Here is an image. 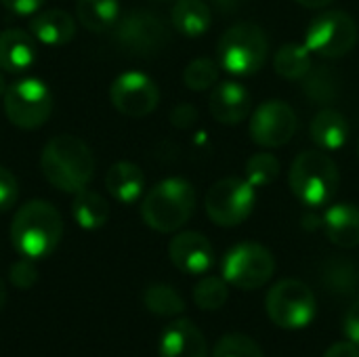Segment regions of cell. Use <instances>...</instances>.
I'll list each match as a JSON object with an SVG mask.
<instances>
[{
	"instance_id": "cell-12",
	"label": "cell",
	"mask_w": 359,
	"mask_h": 357,
	"mask_svg": "<svg viewBox=\"0 0 359 357\" xmlns=\"http://www.w3.org/2000/svg\"><path fill=\"white\" fill-rule=\"evenodd\" d=\"M248 130L257 145L265 149L282 147L297 133V114L286 101L269 99L250 114Z\"/></svg>"
},
{
	"instance_id": "cell-1",
	"label": "cell",
	"mask_w": 359,
	"mask_h": 357,
	"mask_svg": "<svg viewBox=\"0 0 359 357\" xmlns=\"http://www.w3.org/2000/svg\"><path fill=\"white\" fill-rule=\"evenodd\" d=\"M40 170L55 189L78 194L93 181L95 156L80 137L57 135L40 154Z\"/></svg>"
},
{
	"instance_id": "cell-23",
	"label": "cell",
	"mask_w": 359,
	"mask_h": 357,
	"mask_svg": "<svg viewBox=\"0 0 359 357\" xmlns=\"http://www.w3.org/2000/svg\"><path fill=\"white\" fill-rule=\"evenodd\" d=\"M72 217H74L78 227H82L86 231H97L109 219V204L101 194L86 187V189L74 194Z\"/></svg>"
},
{
	"instance_id": "cell-38",
	"label": "cell",
	"mask_w": 359,
	"mask_h": 357,
	"mask_svg": "<svg viewBox=\"0 0 359 357\" xmlns=\"http://www.w3.org/2000/svg\"><path fill=\"white\" fill-rule=\"evenodd\" d=\"M324 357H359V347L351 341H341V343H334L332 347H328Z\"/></svg>"
},
{
	"instance_id": "cell-33",
	"label": "cell",
	"mask_w": 359,
	"mask_h": 357,
	"mask_svg": "<svg viewBox=\"0 0 359 357\" xmlns=\"http://www.w3.org/2000/svg\"><path fill=\"white\" fill-rule=\"evenodd\" d=\"M8 280H11L13 286H17L21 290L32 288L36 284V280H38V269H36L34 261L23 257L21 261L13 263L11 269H8Z\"/></svg>"
},
{
	"instance_id": "cell-11",
	"label": "cell",
	"mask_w": 359,
	"mask_h": 357,
	"mask_svg": "<svg viewBox=\"0 0 359 357\" xmlns=\"http://www.w3.org/2000/svg\"><path fill=\"white\" fill-rule=\"evenodd\" d=\"M255 200H257V189L246 179L227 177L217 181L208 189L204 206L208 219L215 225L236 227L250 217L255 208Z\"/></svg>"
},
{
	"instance_id": "cell-37",
	"label": "cell",
	"mask_w": 359,
	"mask_h": 357,
	"mask_svg": "<svg viewBox=\"0 0 359 357\" xmlns=\"http://www.w3.org/2000/svg\"><path fill=\"white\" fill-rule=\"evenodd\" d=\"M343 328H345L347 339L359 347V299L353 301V305L347 309L345 320H343Z\"/></svg>"
},
{
	"instance_id": "cell-13",
	"label": "cell",
	"mask_w": 359,
	"mask_h": 357,
	"mask_svg": "<svg viewBox=\"0 0 359 357\" xmlns=\"http://www.w3.org/2000/svg\"><path fill=\"white\" fill-rule=\"evenodd\" d=\"M111 105L128 118H145L160 103L156 82L141 72H124L109 86Z\"/></svg>"
},
{
	"instance_id": "cell-16",
	"label": "cell",
	"mask_w": 359,
	"mask_h": 357,
	"mask_svg": "<svg viewBox=\"0 0 359 357\" xmlns=\"http://www.w3.org/2000/svg\"><path fill=\"white\" fill-rule=\"evenodd\" d=\"M160 357H208V343L191 320H175L160 337Z\"/></svg>"
},
{
	"instance_id": "cell-39",
	"label": "cell",
	"mask_w": 359,
	"mask_h": 357,
	"mask_svg": "<svg viewBox=\"0 0 359 357\" xmlns=\"http://www.w3.org/2000/svg\"><path fill=\"white\" fill-rule=\"evenodd\" d=\"M294 2H299V4L305 6V8H326V6L332 4L334 0H294Z\"/></svg>"
},
{
	"instance_id": "cell-2",
	"label": "cell",
	"mask_w": 359,
	"mask_h": 357,
	"mask_svg": "<svg viewBox=\"0 0 359 357\" xmlns=\"http://www.w3.org/2000/svg\"><path fill=\"white\" fill-rule=\"evenodd\" d=\"M63 238L61 213L46 200H29L17 208L11 223L13 248L32 261L53 255Z\"/></svg>"
},
{
	"instance_id": "cell-3",
	"label": "cell",
	"mask_w": 359,
	"mask_h": 357,
	"mask_svg": "<svg viewBox=\"0 0 359 357\" xmlns=\"http://www.w3.org/2000/svg\"><path fill=\"white\" fill-rule=\"evenodd\" d=\"M196 210L194 185L181 177L156 183L141 200L143 223L158 234H175L187 225Z\"/></svg>"
},
{
	"instance_id": "cell-19",
	"label": "cell",
	"mask_w": 359,
	"mask_h": 357,
	"mask_svg": "<svg viewBox=\"0 0 359 357\" xmlns=\"http://www.w3.org/2000/svg\"><path fill=\"white\" fill-rule=\"evenodd\" d=\"M105 187L116 202L128 206L141 200L145 189V175L135 162L120 160L114 162L105 173Z\"/></svg>"
},
{
	"instance_id": "cell-22",
	"label": "cell",
	"mask_w": 359,
	"mask_h": 357,
	"mask_svg": "<svg viewBox=\"0 0 359 357\" xmlns=\"http://www.w3.org/2000/svg\"><path fill=\"white\" fill-rule=\"evenodd\" d=\"M170 21L181 36L200 38L210 29V6L204 0H177Z\"/></svg>"
},
{
	"instance_id": "cell-17",
	"label": "cell",
	"mask_w": 359,
	"mask_h": 357,
	"mask_svg": "<svg viewBox=\"0 0 359 357\" xmlns=\"http://www.w3.org/2000/svg\"><path fill=\"white\" fill-rule=\"evenodd\" d=\"M36 61V38L19 27L0 32V69L6 74H23Z\"/></svg>"
},
{
	"instance_id": "cell-7",
	"label": "cell",
	"mask_w": 359,
	"mask_h": 357,
	"mask_svg": "<svg viewBox=\"0 0 359 357\" xmlns=\"http://www.w3.org/2000/svg\"><path fill=\"white\" fill-rule=\"evenodd\" d=\"M2 101L8 122L23 130L40 128L53 112L50 88L40 78H21L8 84Z\"/></svg>"
},
{
	"instance_id": "cell-27",
	"label": "cell",
	"mask_w": 359,
	"mask_h": 357,
	"mask_svg": "<svg viewBox=\"0 0 359 357\" xmlns=\"http://www.w3.org/2000/svg\"><path fill=\"white\" fill-rule=\"evenodd\" d=\"M143 305L160 318H177L185 311L183 297L168 284H151L143 292Z\"/></svg>"
},
{
	"instance_id": "cell-20",
	"label": "cell",
	"mask_w": 359,
	"mask_h": 357,
	"mask_svg": "<svg viewBox=\"0 0 359 357\" xmlns=\"http://www.w3.org/2000/svg\"><path fill=\"white\" fill-rule=\"evenodd\" d=\"M324 229L328 240L339 248H358L359 246V208L341 202L332 204L324 215Z\"/></svg>"
},
{
	"instance_id": "cell-28",
	"label": "cell",
	"mask_w": 359,
	"mask_h": 357,
	"mask_svg": "<svg viewBox=\"0 0 359 357\" xmlns=\"http://www.w3.org/2000/svg\"><path fill=\"white\" fill-rule=\"evenodd\" d=\"M303 90L316 103H332L339 95V82L332 67H311L303 78Z\"/></svg>"
},
{
	"instance_id": "cell-29",
	"label": "cell",
	"mask_w": 359,
	"mask_h": 357,
	"mask_svg": "<svg viewBox=\"0 0 359 357\" xmlns=\"http://www.w3.org/2000/svg\"><path fill=\"white\" fill-rule=\"evenodd\" d=\"M229 299V288L225 278L206 276L194 288V303L202 311H219Z\"/></svg>"
},
{
	"instance_id": "cell-10",
	"label": "cell",
	"mask_w": 359,
	"mask_h": 357,
	"mask_svg": "<svg viewBox=\"0 0 359 357\" xmlns=\"http://www.w3.org/2000/svg\"><path fill=\"white\" fill-rule=\"evenodd\" d=\"M359 40L355 19L345 11H326L318 15L305 34V46L326 59L349 55Z\"/></svg>"
},
{
	"instance_id": "cell-34",
	"label": "cell",
	"mask_w": 359,
	"mask_h": 357,
	"mask_svg": "<svg viewBox=\"0 0 359 357\" xmlns=\"http://www.w3.org/2000/svg\"><path fill=\"white\" fill-rule=\"evenodd\" d=\"M17 196H19L17 177L8 168L0 166V213L11 210L17 202Z\"/></svg>"
},
{
	"instance_id": "cell-30",
	"label": "cell",
	"mask_w": 359,
	"mask_h": 357,
	"mask_svg": "<svg viewBox=\"0 0 359 357\" xmlns=\"http://www.w3.org/2000/svg\"><path fill=\"white\" fill-rule=\"evenodd\" d=\"M219 72H221V65L217 61L208 57H198L191 63H187L183 72V82L189 90H196V93L210 90L219 82Z\"/></svg>"
},
{
	"instance_id": "cell-35",
	"label": "cell",
	"mask_w": 359,
	"mask_h": 357,
	"mask_svg": "<svg viewBox=\"0 0 359 357\" xmlns=\"http://www.w3.org/2000/svg\"><path fill=\"white\" fill-rule=\"evenodd\" d=\"M46 0H0V4L13 13V15H19V17H32L36 15L42 6H44Z\"/></svg>"
},
{
	"instance_id": "cell-14",
	"label": "cell",
	"mask_w": 359,
	"mask_h": 357,
	"mask_svg": "<svg viewBox=\"0 0 359 357\" xmlns=\"http://www.w3.org/2000/svg\"><path fill=\"white\" fill-rule=\"evenodd\" d=\"M168 257H170V263L187 276L206 274L215 265L212 244L208 242L206 236L198 231L177 234L168 244Z\"/></svg>"
},
{
	"instance_id": "cell-15",
	"label": "cell",
	"mask_w": 359,
	"mask_h": 357,
	"mask_svg": "<svg viewBox=\"0 0 359 357\" xmlns=\"http://www.w3.org/2000/svg\"><path fill=\"white\" fill-rule=\"evenodd\" d=\"M208 107L217 122L236 126L250 116L252 99H250V93L240 82L225 80V82H217L210 88Z\"/></svg>"
},
{
	"instance_id": "cell-21",
	"label": "cell",
	"mask_w": 359,
	"mask_h": 357,
	"mask_svg": "<svg viewBox=\"0 0 359 357\" xmlns=\"http://www.w3.org/2000/svg\"><path fill=\"white\" fill-rule=\"evenodd\" d=\"M309 135H311V141L320 149H324V151H337V149H341L347 143L349 124H347V120H345V116L341 112L330 109V107H324L311 120Z\"/></svg>"
},
{
	"instance_id": "cell-36",
	"label": "cell",
	"mask_w": 359,
	"mask_h": 357,
	"mask_svg": "<svg viewBox=\"0 0 359 357\" xmlns=\"http://www.w3.org/2000/svg\"><path fill=\"white\" fill-rule=\"evenodd\" d=\"M198 120V109L189 103H179L172 112H170V122L177 128H189L194 126Z\"/></svg>"
},
{
	"instance_id": "cell-24",
	"label": "cell",
	"mask_w": 359,
	"mask_h": 357,
	"mask_svg": "<svg viewBox=\"0 0 359 357\" xmlns=\"http://www.w3.org/2000/svg\"><path fill=\"white\" fill-rule=\"evenodd\" d=\"M76 19L93 34H103L116 27L120 19L118 0H76Z\"/></svg>"
},
{
	"instance_id": "cell-41",
	"label": "cell",
	"mask_w": 359,
	"mask_h": 357,
	"mask_svg": "<svg viewBox=\"0 0 359 357\" xmlns=\"http://www.w3.org/2000/svg\"><path fill=\"white\" fill-rule=\"evenodd\" d=\"M4 90H6V82H4V76H2V72H0V97L4 95Z\"/></svg>"
},
{
	"instance_id": "cell-8",
	"label": "cell",
	"mask_w": 359,
	"mask_h": 357,
	"mask_svg": "<svg viewBox=\"0 0 359 357\" xmlns=\"http://www.w3.org/2000/svg\"><path fill=\"white\" fill-rule=\"evenodd\" d=\"M114 40L128 55L154 57L166 48L170 32L160 15L145 8H135L118 19Z\"/></svg>"
},
{
	"instance_id": "cell-26",
	"label": "cell",
	"mask_w": 359,
	"mask_h": 357,
	"mask_svg": "<svg viewBox=\"0 0 359 357\" xmlns=\"http://www.w3.org/2000/svg\"><path fill=\"white\" fill-rule=\"evenodd\" d=\"M324 286L337 297H351L358 292L359 274L358 267L347 259H332L324 265L322 271Z\"/></svg>"
},
{
	"instance_id": "cell-40",
	"label": "cell",
	"mask_w": 359,
	"mask_h": 357,
	"mask_svg": "<svg viewBox=\"0 0 359 357\" xmlns=\"http://www.w3.org/2000/svg\"><path fill=\"white\" fill-rule=\"evenodd\" d=\"M4 303H6V286H4V282L0 278V309L4 307Z\"/></svg>"
},
{
	"instance_id": "cell-31",
	"label": "cell",
	"mask_w": 359,
	"mask_h": 357,
	"mask_svg": "<svg viewBox=\"0 0 359 357\" xmlns=\"http://www.w3.org/2000/svg\"><path fill=\"white\" fill-rule=\"evenodd\" d=\"M280 175V162L273 154L269 151H261L248 158L246 168H244V179L255 187H267L271 185Z\"/></svg>"
},
{
	"instance_id": "cell-9",
	"label": "cell",
	"mask_w": 359,
	"mask_h": 357,
	"mask_svg": "<svg viewBox=\"0 0 359 357\" xmlns=\"http://www.w3.org/2000/svg\"><path fill=\"white\" fill-rule=\"evenodd\" d=\"M221 271L229 286L240 290H257L273 278L276 259L263 244L242 242L229 248L223 259Z\"/></svg>"
},
{
	"instance_id": "cell-42",
	"label": "cell",
	"mask_w": 359,
	"mask_h": 357,
	"mask_svg": "<svg viewBox=\"0 0 359 357\" xmlns=\"http://www.w3.org/2000/svg\"><path fill=\"white\" fill-rule=\"evenodd\" d=\"M358 156H359V139H358Z\"/></svg>"
},
{
	"instance_id": "cell-32",
	"label": "cell",
	"mask_w": 359,
	"mask_h": 357,
	"mask_svg": "<svg viewBox=\"0 0 359 357\" xmlns=\"http://www.w3.org/2000/svg\"><path fill=\"white\" fill-rule=\"evenodd\" d=\"M212 357H265L257 341L242 332H231L219 339L212 349Z\"/></svg>"
},
{
	"instance_id": "cell-18",
	"label": "cell",
	"mask_w": 359,
	"mask_h": 357,
	"mask_svg": "<svg viewBox=\"0 0 359 357\" xmlns=\"http://www.w3.org/2000/svg\"><path fill=\"white\" fill-rule=\"evenodd\" d=\"M29 34L46 46H63L76 36V19L61 8L38 11L29 17Z\"/></svg>"
},
{
	"instance_id": "cell-4",
	"label": "cell",
	"mask_w": 359,
	"mask_h": 357,
	"mask_svg": "<svg viewBox=\"0 0 359 357\" xmlns=\"http://www.w3.org/2000/svg\"><path fill=\"white\" fill-rule=\"evenodd\" d=\"M341 173L337 162L324 149L301 151L288 170L290 191L305 206L318 208L328 204L339 189Z\"/></svg>"
},
{
	"instance_id": "cell-25",
	"label": "cell",
	"mask_w": 359,
	"mask_h": 357,
	"mask_svg": "<svg viewBox=\"0 0 359 357\" xmlns=\"http://www.w3.org/2000/svg\"><path fill=\"white\" fill-rule=\"evenodd\" d=\"M273 67H276V74H280L286 80H303L313 67L311 50L305 44H292V42L284 44L276 53Z\"/></svg>"
},
{
	"instance_id": "cell-5",
	"label": "cell",
	"mask_w": 359,
	"mask_h": 357,
	"mask_svg": "<svg viewBox=\"0 0 359 357\" xmlns=\"http://www.w3.org/2000/svg\"><path fill=\"white\" fill-rule=\"evenodd\" d=\"M269 55V38L255 21L233 23L223 32L217 44L219 65L231 76L257 74Z\"/></svg>"
},
{
	"instance_id": "cell-6",
	"label": "cell",
	"mask_w": 359,
	"mask_h": 357,
	"mask_svg": "<svg viewBox=\"0 0 359 357\" xmlns=\"http://www.w3.org/2000/svg\"><path fill=\"white\" fill-rule=\"evenodd\" d=\"M269 320L282 330H303L318 314L313 290L301 280H280L265 299Z\"/></svg>"
}]
</instances>
